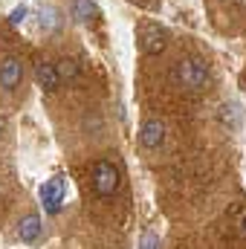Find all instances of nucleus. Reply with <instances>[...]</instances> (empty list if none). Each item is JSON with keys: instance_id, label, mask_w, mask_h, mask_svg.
I'll return each instance as SVG.
<instances>
[{"instance_id": "4468645a", "label": "nucleus", "mask_w": 246, "mask_h": 249, "mask_svg": "<svg viewBox=\"0 0 246 249\" xmlns=\"http://www.w3.org/2000/svg\"><path fill=\"white\" fill-rule=\"evenodd\" d=\"M238 235L246 241V209H241V217H238Z\"/></svg>"}, {"instance_id": "0eeeda50", "label": "nucleus", "mask_w": 246, "mask_h": 249, "mask_svg": "<svg viewBox=\"0 0 246 249\" xmlns=\"http://www.w3.org/2000/svg\"><path fill=\"white\" fill-rule=\"evenodd\" d=\"M35 78H38V84L47 90V93H55L58 90V84H61V78H58V72H55V64H38L35 67Z\"/></svg>"}, {"instance_id": "f8f14e48", "label": "nucleus", "mask_w": 246, "mask_h": 249, "mask_svg": "<svg viewBox=\"0 0 246 249\" xmlns=\"http://www.w3.org/2000/svg\"><path fill=\"white\" fill-rule=\"evenodd\" d=\"M23 18H26V6H18V9H12L9 23H12V26H20V23H23Z\"/></svg>"}, {"instance_id": "6e6552de", "label": "nucleus", "mask_w": 246, "mask_h": 249, "mask_svg": "<svg viewBox=\"0 0 246 249\" xmlns=\"http://www.w3.org/2000/svg\"><path fill=\"white\" fill-rule=\"evenodd\" d=\"M18 235H20L23 244L38 241V235H41V217H38V214H26V217L20 220V226H18Z\"/></svg>"}, {"instance_id": "ddd939ff", "label": "nucleus", "mask_w": 246, "mask_h": 249, "mask_svg": "<svg viewBox=\"0 0 246 249\" xmlns=\"http://www.w3.org/2000/svg\"><path fill=\"white\" fill-rule=\"evenodd\" d=\"M159 247V238L154 235V232H145V238H142V249H157Z\"/></svg>"}, {"instance_id": "9b49d317", "label": "nucleus", "mask_w": 246, "mask_h": 249, "mask_svg": "<svg viewBox=\"0 0 246 249\" xmlns=\"http://www.w3.org/2000/svg\"><path fill=\"white\" fill-rule=\"evenodd\" d=\"M93 12H96V3H93V0H78V3H75V18H78V20H87Z\"/></svg>"}, {"instance_id": "2eb2a0df", "label": "nucleus", "mask_w": 246, "mask_h": 249, "mask_svg": "<svg viewBox=\"0 0 246 249\" xmlns=\"http://www.w3.org/2000/svg\"><path fill=\"white\" fill-rule=\"evenodd\" d=\"M235 3H238V6H241V9H246V0H235Z\"/></svg>"}, {"instance_id": "39448f33", "label": "nucleus", "mask_w": 246, "mask_h": 249, "mask_svg": "<svg viewBox=\"0 0 246 249\" xmlns=\"http://www.w3.org/2000/svg\"><path fill=\"white\" fill-rule=\"evenodd\" d=\"M20 81H23V64H20V58L9 55L0 64V87L3 90H15V87H20Z\"/></svg>"}, {"instance_id": "9d476101", "label": "nucleus", "mask_w": 246, "mask_h": 249, "mask_svg": "<svg viewBox=\"0 0 246 249\" xmlns=\"http://www.w3.org/2000/svg\"><path fill=\"white\" fill-rule=\"evenodd\" d=\"M220 119L226 124H232V127H238V124H241V107H238L235 102H232V105H229V102L220 105Z\"/></svg>"}, {"instance_id": "1a4fd4ad", "label": "nucleus", "mask_w": 246, "mask_h": 249, "mask_svg": "<svg viewBox=\"0 0 246 249\" xmlns=\"http://www.w3.org/2000/svg\"><path fill=\"white\" fill-rule=\"evenodd\" d=\"M55 72H58L61 81H72L78 75V64L72 61V58H61V61L55 64Z\"/></svg>"}, {"instance_id": "7ed1b4c3", "label": "nucleus", "mask_w": 246, "mask_h": 249, "mask_svg": "<svg viewBox=\"0 0 246 249\" xmlns=\"http://www.w3.org/2000/svg\"><path fill=\"white\" fill-rule=\"evenodd\" d=\"M165 38H168L165 29H159L157 23H142V29H139V47L148 55H159L165 50Z\"/></svg>"}, {"instance_id": "20e7f679", "label": "nucleus", "mask_w": 246, "mask_h": 249, "mask_svg": "<svg viewBox=\"0 0 246 249\" xmlns=\"http://www.w3.org/2000/svg\"><path fill=\"white\" fill-rule=\"evenodd\" d=\"M64 191H67V183L64 177H53L50 183L41 186V203L50 214H58L61 212V203H64Z\"/></svg>"}, {"instance_id": "f257e3e1", "label": "nucleus", "mask_w": 246, "mask_h": 249, "mask_svg": "<svg viewBox=\"0 0 246 249\" xmlns=\"http://www.w3.org/2000/svg\"><path fill=\"white\" fill-rule=\"evenodd\" d=\"M171 81L177 87H183V90L197 93V90H203L209 84V67L200 58H183V61H177L171 67Z\"/></svg>"}, {"instance_id": "f03ea898", "label": "nucleus", "mask_w": 246, "mask_h": 249, "mask_svg": "<svg viewBox=\"0 0 246 249\" xmlns=\"http://www.w3.org/2000/svg\"><path fill=\"white\" fill-rule=\"evenodd\" d=\"M93 188H96L99 197H110V194H116V188H119V171H116L113 162L99 160V162L93 165Z\"/></svg>"}, {"instance_id": "dca6fc26", "label": "nucleus", "mask_w": 246, "mask_h": 249, "mask_svg": "<svg viewBox=\"0 0 246 249\" xmlns=\"http://www.w3.org/2000/svg\"><path fill=\"white\" fill-rule=\"evenodd\" d=\"M0 127H3V124H0Z\"/></svg>"}, {"instance_id": "423d86ee", "label": "nucleus", "mask_w": 246, "mask_h": 249, "mask_svg": "<svg viewBox=\"0 0 246 249\" xmlns=\"http://www.w3.org/2000/svg\"><path fill=\"white\" fill-rule=\"evenodd\" d=\"M139 142H142L148 151L159 148V145L165 142V124L159 122V119H148V122L142 124V130H139Z\"/></svg>"}]
</instances>
